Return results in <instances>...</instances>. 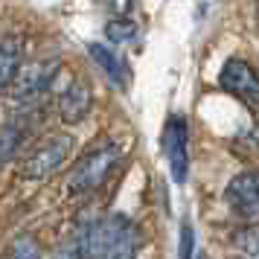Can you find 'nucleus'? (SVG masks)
<instances>
[{
  "label": "nucleus",
  "instance_id": "nucleus-1",
  "mask_svg": "<svg viewBox=\"0 0 259 259\" xmlns=\"http://www.w3.org/2000/svg\"><path fill=\"white\" fill-rule=\"evenodd\" d=\"M119 154L122 152H119L117 143H99L91 152H84L82 160H76L70 181H67L70 192H91V189H96L108 178V172L119 163Z\"/></svg>",
  "mask_w": 259,
  "mask_h": 259
},
{
  "label": "nucleus",
  "instance_id": "nucleus-2",
  "mask_svg": "<svg viewBox=\"0 0 259 259\" xmlns=\"http://www.w3.org/2000/svg\"><path fill=\"white\" fill-rule=\"evenodd\" d=\"M70 152H73L70 134H50L41 146H35L32 152L26 154L24 166H21V175L29 178V181L50 178L53 172H59L61 166H64V160L70 157Z\"/></svg>",
  "mask_w": 259,
  "mask_h": 259
},
{
  "label": "nucleus",
  "instance_id": "nucleus-3",
  "mask_svg": "<svg viewBox=\"0 0 259 259\" xmlns=\"http://www.w3.org/2000/svg\"><path fill=\"white\" fill-rule=\"evenodd\" d=\"M56 73H59V61H56V59L24 64V67H21V73L15 76V82L9 84V94H12V99L24 102V105L38 102V99L47 94L50 88H53Z\"/></svg>",
  "mask_w": 259,
  "mask_h": 259
},
{
  "label": "nucleus",
  "instance_id": "nucleus-4",
  "mask_svg": "<svg viewBox=\"0 0 259 259\" xmlns=\"http://www.w3.org/2000/svg\"><path fill=\"white\" fill-rule=\"evenodd\" d=\"M163 154L169 160V172L175 178V184H187L189 175V128H187V119L175 114V117L166 119L163 125Z\"/></svg>",
  "mask_w": 259,
  "mask_h": 259
},
{
  "label": "nucleus",
  "instance_id": "nucleus-5",
  "mask_svg": "<svg viewBox=\"0 0 259 259\" xmlns=\"http://www.w3.org/2000/svg\"><path fill=\"white\" fill-rule=\"evenodd\" d=\"M137 250V227L128 215L102 219V259H131Z\"/></svg>",
  "mask_w": 259,
  "mask_h": 259
},
{
  "label": "nucleus",
  "instance_id": "nucleus-6",
  "mask_svg": "<svg viewBox=\"0 0 259 259\" xmlns=\"http://www.w3.org/2000/svg\"><path fill=\"white\" fill-rule=\"evenodd\" d=\"M219 84L222 91H227L230 96L242 99L245 105H259V73L242 59H227L222 73H219Z\"/></svg>",
  "mask_w": 259,
  "mask_h": 259
},
{
  "label": "nucleus",
  "instance_id": "nucleus-7",
  "mask_svg": "<svg viewBox=\"0 0 259 259\" xmlns=\"http://www.w3.org/2000/svg\"><path fill=\"white\" fill-rule=\"evenodd\" d=\"M224 198L239 215H247L259 222V172H239V175L227 184Z\"/></svg>",
  "mask_w": 259,
  "mask_h": 259
},
{
  "label": "nucleus",
  "instance_id": "nucleus-8",
  "mask_svg": "<svg viewBox=\"0 0 259 259\" xmlns=\"http://www.w3.org/2000/svg\"><path fill=\"white\" fill-rule=\"evenodd\" d=\"M88 56L94 59V64L105 73L117 88H128L131 67H128V61L122 59L114 47H108V44H88Z\"/></svg>",
  "mask_w": 259,
  "mask_h": 259
},
{
  "label": "nucleus",
  "instance_id": "nucleus-9",
  "mask_svg": "<svg viewBox=\"0 0 259 259\" xmlns=\"http://www.w3.org/2000/svg\"><path fill=\"white\" fill-rule=\"evenodd\" d=\"M91 114V94L82 82H70L59 96V117L67 125H79Z\"/></svg>",
  "mask_w": 259,
  "mask_h": 259
},
{
  "label": "nucleus",
  "instance_id": "nucleus-10",
  "mask_svg": "<svg viewBox=\"0 0 259 259\" xmlns=\"http://www.w3.org/2000/svg\"><path fill=\"white\" fill-rule=\"evenodd\" d=\"M0 79H3V88L9 91V84L15 82V76L24 67V41L15 35L3 38V53H0Z\"/></svg>",
  "mask_w": 259,
  "mask_h": 259
},
{
  "label": "nucleus",
  "instance_id": "nucleus-11",
  "mask_svg": "<svg viewBox=\"0 0 259 259\" xmlns=\"http://www.w3.org/2000/svg\"><path fill=\"white\" fill-rule=\"evenodd\" d=\"M26 134H29V125L18 119H6V125H3V160H12L15 157V149L26 140Z\"/></svg>",
  "mask_w": 259,
  "mask_h": 259
},
{
  "label": "nucleus",
  "instance_id": "nucleus-12",
  "mask_svg": "<svg viewBox=\"0 0 259 259\" xmlns=\"http://www.w3.org/2000/svg\"><path fill=\"white\" fill-rule=\"evenodd\" d=\"M236 247L245 259H259V222H253L236 236Z\"/></svg>",
  "mask_w": 259,
  "mask_h": 259
},
{
  "label": "nucleus",
  "instance_id": "nucleus-13",
  "mask_svg": "<svg viewBox=\"0 0 259 259\" xmlns=\"http://www.w3.org/2000/svg\"><path fill=\"white\" fill-rule=\"evenodd\" d=\"M105 35L114 44H131L137 38V24H131V21H111L105 26Z\"/></svg>",
  "mask_w": 259,
  "mask_h": 259
},
{
  "label": "nucleus",
  "instance_id": "nucleus-14",
  "mask_svg": "<svg viewBox=\"0 0 259 259\" xmlns=\"http://www.w3.org/2000/svg\"><path fill=\"white\" fill-rule=\"evenodd\" d=\"M9 259H41V247L32 236H21L9 247Z\"/></svg>",
  "mask_w": 259,
  "mask_h": 259
},
{
  "label": "nucleus",
  "instance_id": "nucleus-15",
  "mask_svg": "<svg viewBox=\"0 0 259 259\" xmlns=\"http://www.w3.org/2000/svg\"><path fill=\"white\" fill-rule=\"evenodd\" d=\"M181 259H195V233H192V224H181Z\"/></svg>",
  "mask_w": 259,
  "mask_h": 259
},
{
  "label": "nucleus",
  "instance_id": "nucleus-16",
  "mask_svg": "<svg viewBox=\"0 0 259 259\" xmlns=\"http://www.w3.org/2000/svg\"><path fill=\"white\" fill-rule=\"evenodd\" d=\"M53 259H82V253H79V247H76V242H67V245H61L56 253H53Z\"/></svg>",
  "mask_w": 259,
  "mask_h": 259
}]
</instances>
